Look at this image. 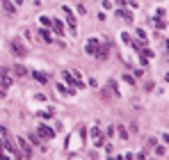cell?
Masks as SVG:
<instances>
[{
    "label": "cell",
    "mask_w": 169,
    "mask_h": 160,
    "mask_svg": "<svg viewBox=\"0 0 169 160\" xmlns=\"http://www.w3.org/2000/svg\"><path fill=\"white\" fill-rule=\"evenodd\" d=\"M0 96H5V92H2V89H0Z\"/></svg>",
    "instance_id": "obj_10"
},
{
    "label": "cell",
    "mask_w": 169,
    "mask_h": 160,
    "mask_svg": "<svg viewBox=\"0 0 169 160\" xmlns=\"http://www.w3.org/2000/svg\"><path fill=\"white\" fill-rule=\"evenodd\" d=\"M18 144L23 146V151H25V156H30V153H32V151H30V146H27V142H25V140H23V137L18 140Z\"/></svg>",
    "instance_id": "obj_4"
},
{
    "label": "cell",
    "mask_w": 169,
    "mask_h": 160,
    "mask_svg": "<svg viewBox=\"0 0 169 160\" xmlns=\"http://www.w3.org/2000/svg\"><path fill=\"white\" fill-rule=\"evenodd\" d=\"M119 16H124V21H128V23L133 21V16H130V12H121V9H119Z\"/></svg>",
    "instance_id": "obj_6"
},
{
    "label": "cell",
    "mask_w": 169,
    "mask_h": 160,
    "mask_svg": "<svg viewBox=\"0 0 169 160\" xmlns=\"http://www.w3.org/2000/svg\"><path fill=\"white\" fill-rule=\"evenodd\" d=\"M64 14H66V21H69V25L71 28H76V18H73V14H71V9L64 5Z\"/></svg>",
    "instance_id": "obj_1"
},
{
    "label": "cell",
    "mask_w": 169,
    "mask_h": 160,
    "mask_svg": "<svg viewBox=\"0 0 169 160\" xmlns=\"http://www.w3.org/2000/svg\"><path fill=\"white\" fill-rule=\"evenodd\" d=\"M34 78H37L39 83H46V80H48V76H43L41 71H34Z\"/></svg>",
    "instance_id": "obj_5"
},
{
    "label": "cell",
    "mask_w": 169,
    "mask_h": 160,
    "mask_svg": "<svg viewBox=\"0 0 169 160\" xmlns=\"http://www.w3.org/2000/svg\"><path fill=\"white\" fill-rule=\"evenodd\" d=\"M39 34H41V39H43V41H51V39H53V37H51V32H46V30H41Z\"/></svg>",
    "instance_id": "obj_8"
},
{
    "label": "cell",
    "mask_w": 169,
    "mask_h": 160,
    "mask_svg": "<svg viewBox=\"0 0 169 160\" xmlns=\"http://www.w3.org/2000/svg\"><path fill=\"white\" fill-rule=\"evenodd\" d=\"M12 48H14V51H16L18 55H25V51H23V46H21V43H16V41H12Z\"/></svg>",
    "instance_id": "obj_3"
},
{
    "label": "cell",
    "mask_w": 169,
    "mask_h": 160,
    "mask_svg": "<svg viewBox=\"0 0 169 160\" xmlns=\"http://www.w3.org/2000/svg\"><path fill=\"white\" fill-rule=\"evenodd\" d=\"M39 133H41V135H48V137H53V135H55L48 126H39Z\"/></svg>",
    "instance_id": "obj_2"
},
{
    "label": "cell",
    "mask_w": 169,
    "mask_h": 160,
    "mask_svg": "<svg viewBox=\"0 0 169 160\" xmlns=\"http://www.w3.org/2000/svg\"><path fill=\"white\" fill-rule=\"evenodd\" d=\"M41 23H43V25H51L53 21H51V18H48V16H41Z\"/></svg>",
    "instance_id": "obj_9"
},
{
    "label": "cell",
    "mask_w": 169,
    "mask_h": 160,
    "mask_svg": "<svg viewBox=\"0 0 169 160\" xmlns=\"http://www.w3.org/2000/svg\"><path fill=\"white\" fill-rule=\"evenodd\" d=\"M51 25H53V28H55V30H57V32H59V34L64 32V28H62V23H59V21H53Z\"/></svg>",
    "instance_id": "obj_7"
}]
</instances>
